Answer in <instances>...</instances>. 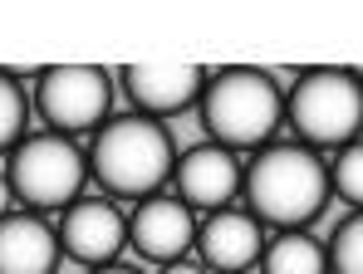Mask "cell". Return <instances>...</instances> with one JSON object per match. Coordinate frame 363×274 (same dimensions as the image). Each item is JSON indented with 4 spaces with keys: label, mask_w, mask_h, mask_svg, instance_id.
<instances>
[{
    "label": "cell",
    "mask_w": 363,
    "mask_h": 274,
    "mask_svg": "<svg viewBox=\"0 0 363 274\" xmlns=\"http://www.w3.org/2000/svg\"><path fill=\"white\" fill-rule=\"evenodd\" d=\"M84 274H143L138 265H123V260H113V265H94V270H84Z\"/></svg>",
    "instance_id": "obj_18"
},
{
    "label": "cell",
    "mask_w": 363,
    "mask_h": 274,
    "mask_svg": "<svg viewBox=\"0 0 363 274\" xmlns=\"http://www.w3.org/2000/svg\"><path fill=\"white\" fill-rule=\"evenodd\" d=\"M260 274H329L324 265V245L309 230H275L260 245Z\"/></svg>",
    "instance_id": "obj_13"
},
{
    "label": "cell",
    "mask_w": 363,
    "mask_h": 274,
    "mask_svg": "<svg viewBox=\"0 0 363 274\" xmlns=\"http://www.w3.org/2000/svg\"><path fill=\"white\" fill-rule=\"evenodd\" d=\"M15 211V196H10V186H5V176H0V216H10Z\"/></svg>",
    "instance_id": "obj_19"
},
{
    "label": "cell",
    "mask_w": 363,
    "mask_h": 274,
    "mask_svg": "<svg viewBox=\"0 0 363 274\" xmlns=\"http://www.w3.org/2000/svg\"><path fill=\"white\" fill-rule=\"evenodd\" d=\"M60 240L55 220L35 211L0 216V274H60Z\"/></svg>",
    "instance_id": "obj_12"
},
{
    "label": "cell",
    "mask_w": 363,
    "mask_h": 274,
    "mask_svg": "<svg viewBox=\"0 0 363 274\" xmlns=\"http://www.w3.org/2000/svg\"><path fill=\"white\" fill-rule=\"evenodd\" d=\"M157 274H206L191 255H182V260H167V265H157Z\"/></svg>",
    "instance_id": "obj_17"
},
{
    "label": "cell",
    "mask_w": 363,
    "mask_h": 274,
    "mask_svg": "<svg viewBox=\"0 0 363 274\" xmlns=\"http://www.w3.org/2000/svg\"><path fill=\"white\" fill-rule=\"evenodd\" d=\"M196 113H201L206 142H216L226 152H255V147L275 142V132H280L285 89L265 69H245V64L206 69Z\"/></svg>",
    "instance_id": "obj_3"
},
{
    "label": "cell",
    "mask_w": 363,
    "mask_h": 274,
    "mask_svg": "<svg viewBox=\"0 0 363 274\" xmlns=\"http://www.w3.org/2000/svg\"><path fill=\"white\" fill-rule=\"evenodd\" d=\"M290 122V142H300L309 152H339L344 142H359L363 132V84L349 64H329V69H304L295 89L285 93V118Z\"/></svg>",
    "instance_id": "obj_4"
},
{
    "label": "cell",
    "mask_w": 363,
    "mask_h": 274,
    "mask_svg": "<svg viewBox=\"0 0 363 274\" xmlns=\"http://www.w3.org/2000/svg\"><path fill=\"white\" fill-rule=\"evenodd\" d=\"M89 181H99V191L118 206V201H147L167 186L172 162H177V142L167 132V122H152V118H138V113H113L89 152Z\"/></svg>",
    "instance_id": "obj_2"
},
{
    "label": "cell",
    "mask_w": 363,
    "mask_h": 274,
    "mask_svg": "<svg viewBox=\"0 0 363 274\" xmlns=\"http://www.w3.org/2000/svg\"><path fill=\"white\" fill-rule=\"evenodd\" d=\"M324 265H329V274H363V220H359V211H349V216L334 225V235L324 240Z\"/></svg>",
    "instance_id": "obj_16"
},
{
    "label": "cell",
    "mask_w": 363,
    "mask_h": 274,
    "mask_svg": "<svg viewBox=\"0 0 363 274\" xmlns=\"http://www.w3.org/2000/svg\"><path fill=\"white\" fill-rule=\"evenodd\" d=\"M5 186L10 196L20 201V211H35V216H60L69 201L84 196L89 186V162H84V147L74 137L60 132H40V137H20L10 152H5Z\"/></svg>",
    "instance_id": "obj_5"
},
{
    "label": "cell",
    "mask_w": 363,
    "mask_h": 274,
    "mask_svg": "<svg viewBox=\"0 0 363 274\" xmlns=\"http://www.w3.org/2000/svg\"><path fill=\"white\" fill-rule=\"evenodd\" d=\"M241 196H245V216L255 220L260 230L265 225L304 230L329 206L324 157L300 147V142H265L241 166Z\"/></svg>",
    "instance_id": "obj_1"
},
{
    "label": "cell",
    "mask_w": 363,
    "mask_h": 274,
    "mask_svg": "<svg viewBox=\"0 0 363 274\" xmlns=\"http://www.w3.org/2000/svg\"><path fill=\"white\" fill-rule=\"evenodd\" d=\"M25 127H30V89L10 69H0V157L25 137Z\"/></svg>",
    "instance_id": "obj_15"
},
{
    "label": "cell",
    "mask_w": 363,
    "mask_h": 274,
    "mask_svg": "<svg viewBox=\"0 0 363 274\" xmlns=\"http://www.w3.org/2000/svg\"><path fill=\"white\" fill-rule=\"evenodd\" d=\"M128 216V245L152 260V265H167V260H182L191 255V235H196V216L182 206L172 191H157L147 201H138Z\"/></svg>",
    "instance_id": "obj_11"
},
{
    "label": "cell",
    "mask_w": 363,
    "mask_h": 274,
    "mask_svg": "<svg viewBox=\"0 0 363 274\" xmlns=\"http://www.w3.org/2000/svg\"><path fill=\"white\" fill-rule=\"evenodd\" d=\"M118 84H123V98L133 103L128 113L167 122V118H182V113L196 108L206 69L201 64H128L118 74Z\"/></svg>",
    "instance_id": "obj_9"
},
{
    "label": "cell",
    "mask_w": 363,
    "mask_h": 274,
    "mask_svg": "<svg viewBox=\"0 0 363 274\" xmlns=\"http://www.w3.org/2000/svg\"><path fill=\"white\" fill-rule=\"evenodd\" d=\"M167 181H172V196L191 216H211L241 196V157L216 142H196V147L177 152Z\"/></svg>",
    "instance_id": "obj_8"
},
{
    "label": "cell",
    "mask_w": 363,
    "mask_h": 274,
    "mask_svg": "<svg viewBox=\"0 0 363 274\" xmlns=\"http://www.w3.org/2000/svg\"><path fill=\"white\" fill-rule=\"evenodd\" d=\"M324 176H329V196H339L349 211H359L363 206V147L359 142H344L324 162Z\"/></svg>",
    "instance_id": "obj_14"
},
{
    "label": "cell",
    "mask_w": 363,
    "mask_h": 274,
    "mask_svg": "<svg viewBox=\"0 0 363 274\" xmlns=\"http://www.w3.org/2000/svg\"><path fill=\"white\" fill-rule=\"evenodd\" d=\"M260 245H265V230L245 216V211H236V206L211 211V216H196L191 250H196V265H201L206 274H245V270H255Z\"/></svg>",
    "instance_id": "obj_10"
},
{
    "label": "cell",
    "mask_w": 363,
    "mask_h": 274,
    "mask_svg": "<svg viewBox=\"0 0 363 274\" xmlns=\"http://www.w3.org/2000/svg\"><path fill=\"white\" fill-rule=\"evenodd\" d=\"M35 113L50 132L84 137L113 118V74L99 64H55L35 79Z\"/></svg>",
    "instance_id": "obj_6"
},
{
    "label": "cell",
    "mask_w": 363,
    "mask_h": 274,
    "mask_svg": "<svg viewBox=\"0 0 363 274\" xmlns=\"http://www.w3.org/2000/svg\"><path fill=\"white\" fill-rule=\"evenodd\" d=\"M55 240H60V255L94 270V265H113L123 250H128V216L108 196H79L69 201L55 220Z\"/></svg>",
    "instance_id": "obj_7"
}]
</instances>
